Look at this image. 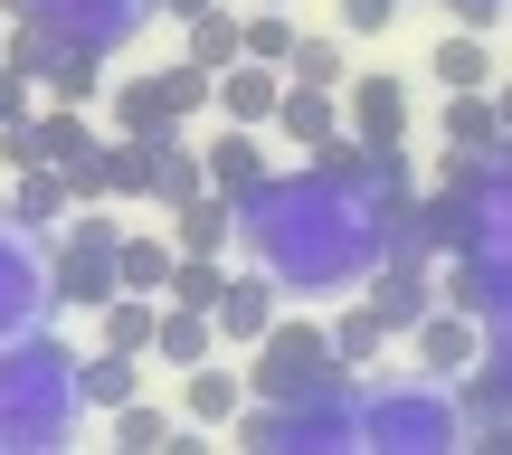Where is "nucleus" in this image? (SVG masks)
I'll return each mask as SVG.
<instances>
[{
	"label": "nucleus",
	"instance_id": "obj_1",
	"mask_svg": "<svg viewBox=\"0 0 512 455\" xmlns=\"http://www.w3.org/2000/svg\"><path fill=\"white\" fill-rule=\"evenodd\" d=\"M238 237L256 247V266L275 285H304V294H332V285H361L380 266V209L361 190H342L332 171H304V181H256L238 200Z\"/></svg>",
	"mask_w": 512,
	"mask_h": 455
},
{
	"label": "nucleus",
	"instance_id": "obj_2",
	"mask_svg": "<svg viewBox=\"0 0 512 455\" xmlns=\"http://www.w3.org/2000/svg\"><path fill=\"white\" fill-rule=\"evenodd\" d=\"M76 418V361L48 342H0V446H57Z\"/></svg>",
	"mask_w": 512,
	"mask_h": 455
},
{
	"label": "nucleus",
	"instance_id": "obj_3",
	"mask_svg": "<svg viewBox=\"0 0 512 455\" xmlns=\"http://www.w3.org/2000/svg\"><path fill=\"white\" fill-rule=\"evenodd\" d=\"M332 380H351V370L332 361V332L275 313L266 342H256V389H266V399H304V389H332Z\"/></svg>",
	"mask_w": 512,
	"mask_h": 455
},
{
	"label": "nucleus",
	"instance_id": "obj_4",
	"mask_svg": "<svg viewBox=\"0 0 512 455\" xmlns=\"http://www.w3.org/2000/svg\"><path fill=\"white\" fill-rule=\"evenodd\" d=\"M143 10H152V0H29V29H48L57 48H95V57H114L133 29H143Z\"/></svg>",
	"mask_w": 512,
	"mask_h": 455
},
{
	"label": "nucleus",
	"instance_id": "obj_5",
	"mask_svg": "<svg viewBox=\"0 0 512 455\" xmlns=\"http://www.w3.org/2000/svg\"><path fill=\"white\" fill-rule=\"evenodd\" d=\"M361 437L370 446H446L456 437V399H427V389H361Z\"/></svg>",
	"mask_w": 512,
	"mask_h": 455
},
{
	"label": "nucleus",
	"instance_id": "obj_6",
	"mask_svg": "<svg viewBox=\"0 0 512 455\" xmlns=\"http://www.w3.org/2000/svg\"><path fill=\"white\" fill-rule=\"evenodd\" d=\"M114 237H124L114 219H76V237L57 247V266H48V294H57V304L95 313L105 294H124V285H114Z\"/></svg>",
	"mask_w": 512,
	"mask_h": 455
},
{
	"label": "nucleus",
	"instance_id": "obj_7",
	"mask_svg": "<svg viewBox=\"0 0 512 455\" xmlns=\"http://www.w3.org/2000/svg\"><path fill=\"white\" fill-rule=\"evenodd\" d=\"M361 304L389 323V342H399V332H418L427 304H437V285H427V256H380V266L361 275Z\"/></svg>",
	"mask_w": 512,
	"mask_h": 455
},
{
	"label": "nucleus",
	"instance_id": "obj_8",
	"mask_svg": "<svg viewBox=\"0 0 512 455\" xmlns=\"http://www.w3.org/2000/svg\"><path fill=\"white\" fill-rule=\"evenodd\" d=\"M408 342H418V370L427 380H465V370L484 361V313H456V304H427V323L408 332Z\"/></svg>",
	"mask_w": 512,
	"mask_h": 455
},
{
	"label": "nucleus",
	"instance_id": "obj_9",
	"mask_svg": "<svg viewBox=\"0 0 512 455\" xmlns=\"http://www.w3.org/2000/svg\"><path fill=\"white\" fill-rule=\"evenodd\" d=\"M342 133L351 143H408V86L399 76H342Z\"/></svg>",
	"mask_w": 512,
	"mask_h": 455
},
{
	"label": "nucleus",
	"instance_id": "obj_10",
	"mask_svg": "<svg viewBox=\"0 0 512 455\" xmlns=\"http://www.w3.org/2000/svg\"><path fill=\"white\" fill-rule=\"evenodd\" d=\"M275 294H285V285H275L266 266H256V275H228V285H219V304H209V323H219V342L256 351V342H266V323H275Z\"/></svg>",
	"mask_w": 512,
	"mask_h": 455
},
{
	"label": "nucleus",
	"instance_id": "obj_11",
	"mask_svg": "<svg viewBox=\"0 0 512 455\" xmlns=\"http://www.w3.org/2000/svg\"><path fill=\"white\" fill-rule=\"evenodd\" d=\"M275 95H285V67H266V57H256V67H247V57H228V67H219V86H209V105H219L228 114V124H275Z\"/></svg>",
	"mask_w": 512,
	"mask_h": 455
},
{
	"label": "nucleus",
	"instance_id": "obj_12",
	"mask_svg": "<svg viewBox=\"0 0 512 455\" xmlns=\"http://www.w3.org/2000/svg\"><path fill=\"white\" fill-rule=\"evenodd\" d=\"M209 351H219V323H209L200 304H171V294H162V313H152V361H171V370H200Z\"/></svg>",
	"mask_w": 512,
	"mask_h": 455
},
{
	"label": "nucleus",
	"instance_id": "obj_13",
	"mask_svg": "<svg viewBox=\"0 0 512 455\" xmlns=\"http://www.w3.org/2000/svg\"><path fill=\"white\" fill-rule=\"evenodd\" d=\"M38 304H48V275L19 256V237H0V342H19L38 323Z\"/></svg>",
	"mask_w": 512,
	"mask_h": 455
},
{
	"label": "nucleus",
	"instance_id": "obj_14",
	"mask_svg": "<svg viewBox=\"0 0 512 455\" xmlns=\"http://www.w3.org/2000/svg\"><path fill=\"white\" fill-rule=\"evenodd\" d=\"M275 133L304 143V152H323L332 133H342V105H332L323 86H294V76H285V95H275Z\"/></svg>",
	"mask_w": 512,
	"mask_h": 455
},
{
	"label": "nucleus",
	"instance_id": "obj_15",
	"mask_svg": "<svg viewBox=\"0 0 512 455\" xmlns=\"http://www.w3.org/2000/svg\"><path fill=\"white\" fill-rule=\"evenodd\" d=\"M181 408H190V427H238V408H247V380L209 351L200 370H190V389H181Z\"/></svg>",
	"mask_w": 512,
	"mask_h": 455
},
{
	"label": "nucleus",
	"instance_id": "obj_16",
	"mask_svg": "<svg viewBox=\"0 0 512 455\" xmlns=\"http://www.w3.org/2000/svg\"><path fill=\"white\" fill-rule=\"evenodd\" d=\"M171 247L181 256H228V237H238V200H228V190H200V200L190 209H171Z\"/></svg>",
	"mask_w": 512,
	"mask_h": 455
},
{
	"label": "nucleus",
	"instance_id": "obj_17",
	"mask_svg": "<svg viewBox=\"0 0 512 455\" xmlns=\"http://www.w3.org/2000/svg\"><path fill=\"white\" fill-rule=\"evenodd\" d=\"M171 266H181V247H171V237H143V228L114 237V285H124V294H162Z\"/></svg>",
	"mask_w": 512,
	"mask_h": 455
},
{
	"label": "nucleus",
	"instance_id": "obj_18",
	"mask_svg": "<svg viewBox=\"0 0 512 455\" xmlns=\"http://www.w3.org/2000/svg\"><path fill=\"white\" fill-rule=\"evenodd\" d=\"M152 313H162V294H105V304H95L105 351H133V361H143V351H152Z\"/></svg>",
	"mask_w": 512,
	"mask_h": 455
},
{
	"label": "nucleus",
	"instance_id": "obj_19",
	"mask_svg": "<svg viewBox=\"0 0 512 455\" xmlns=\"http://www.w3.org/2000/svg\"><path fill=\"white\" fill-rule=\"evenodd\" d=\"M67 209H76V190H67V171H57V162H29V171H19V200H10L19 228H57Z\"/></svg>",
	"mask_w": 512,
	"mask_h": 455
},
{
	"label": "nucleus",
	"instance_id": "obj_20",
	"mask_svg": "<svg viewBox=\"0 0 512 455\" xmlns=\"http://www.w3.org/2000/svg\"><path fill=\"white\" fill-rule=\"evenodd\" d=\"M200 171H209V190H228V200H247V190L266 181V152H256V143H247V124H238V133H219V143L200 152Z\"/></svg>",
	"mask_w": 512,
	"mask_h": 455
},
{
	"label": "nucleus",
	"instance_id": "obj_21",
	"mask_svg": "<svg viewBox=\"0 0 512 455\" xmlns=\"http://www.w3.org/2000/svg\"><path fill=\"white\" fill-rule=\"evenodd\" d=\"M427 67H437V86H446V95H475V86H494V57H484V38H475V29H446Z\"/></svg>",
	"mask_w": 512,
	"mask_h": 455
},
{
	"label": "nucleus",
	"instance_id": "obj_22",
	"mask_svg": "<svg viewBox=\"0 0 512 455\" xmlns=\"http://www.w3.org/2000/svg\"><path fill=\"white\" fill-rule=\"evenodd\" d=\"M171 143H181V133H124V143H114V200H152V171H162Z\"/></svg>",
	"mask_w": 512,
	"mask_h": 455
},
{
	"label": "nucleus",
	"instance_id": "obj_23",
	"mask_svg": "<svg viewBox=\"0 0 512 455\" xmlns=\"http://www.w3.org/2000/svg\"><path fill=\"white\" fill-rule=\"evenodd\" d=\"M133 399V351H95L76 370V408H124Z\"/></svg>",
	"mask_w": 512,
	"mask_h": 455
},
{
	"label": "nucleus",
	"instance_id": "obj_24",
	"mask_svg": "<svg viewBox=\"0 0 512 455\" xmlns=\"http://www.w3.org/2000/svg\"><path fill=\"white\" fill-rule=\"evenodd\" d=\"M380 351H389V323H380L370 304H351L342 323H332V361H342V370H370Z\"/></svg>",
	"mask_w": 512,
	"mask_h": 455
},
{
	"label": "nucleus",
	"instance_id": "obj_25",
	"mask_svg": "<svg viewBox=\"0 0 512 455\" xmlns=\"http://www.w3.org/2000/svg\"><path fill=\"white\" fill-rule=\"evenodd\" d=\"M209 86H219V76H209L200 57H181V67H162V76H152V95H162V114H171V124H190V114L209 105Z\"/></svg>",
	"mask_w": 512,
	"mask_h": 455
},
{
	"label": "nucleus",
	"instance_id": "obj_26",
	"mask_svg": "<svg viewBox=\"0 0 512 455\" xmlns=\"http://www.w3.org/2000/svg\"><path fill=\"white\" fill-rule=\"evenodd\" d=\"M190 57H200L209 76H219L228 57H247V48H238V10H219V0H209V10L190 19Z\"/></svg>",
	"mask_w": 512,
	"mask_h": 455
},
{
	"label": "nucleus",
	"instance_id": "obj_27",
	"mask_svg": "<svg viewBox=\"0 0 512 455\" xmlns=\"http://www.w3.org/2000/svg\"><path fill=\"white\" fill-rule=\"evenodd\" d=\"M114 133H181L162 114V95H152V76H124V86H114Z\"/></svg>",
	"mask_w": 512,
	"mask_h": 455
},
{
	"label": "nucleus",
	"instance_id": "obj_28",
	"mask_svg": "<svg viewBox=\"0 0 512 455\" xmlns=\"http://www.w3.org/2000/svg\"><path fill=\"white\" fill-rule=\"evenodd\" d=\"M238 48H247V57H266V67H285V57H294V19L266 0V10H247V19H238Z\"/></svg>",
	"mask_w": 512,
	"mask_h": 455
},
{
	"label": "nucleus",
	"instance_id": "obj_29",
	"mask_svg": "<svg viewBox=\"0 0 512 455\" xmlns=\"http://www.w3.org/2000/svg\"><path fill=\"white\" fill-rule=\"evenodd\" d=\"M219 285H228V256H181L162 294H171V304H200V313H209V304H219Z\"/></svg>",
	"mask_w": 512,
	"mask_h": 455
},
{
	"label": "nucleus",
	"instance_id": "obj_30",
	"mask_svg": "<svg viewBox=\"0 0 512 455\" xmlns=\"http://www.w3.org/2000/svg\"><path fill=\"white\" fill-rule=\"evenodd\" d=\"M200 190H209V171L190 162L181 143H171V152H162V171H152V209H190V200H200Z\"/></svg>",
	"mask_w": 512,
	"mask_h": 455
},
{
	"label": "nucleus",
	"instance_id": "obj_31",
	"mask_svg": "<svg viewBox=\"0 0 512 455\" xmlns=\"http://www.w3.org/2000/svg\"><path fill=\"white\" fill-rule=\"evenodd\" d=\"M181 427H171V408H143V399H124L114 408V446H133V455H152V446H171Z\"/></svg>",
	"mask_w": 512,
	"mask_h": 455
},
{
	"label": "nucleus",
	"instance_id": "obj_32",
	"mask_svg": "<svg viewBox=\"0 0 512 455\" xmlns=\"http://www.w3.org/2000/svg\"><path fill=\"white\" fill-rule=\"evenodd\" d=\"M285 76H294V86H323V95H332V86H342L351 67H342V48H332V38H294Z\"/></svg>",
	"mask_w": 512,
	"mask_h": 455
},
{
	"label": "nucleus",
	"instance_id": "obj_33",
	"mask_svg": "<svg viewBox=\"0 0 512 455\" xmlns=\"http://www.w3.org/2000/svg\"><path fill=\"white\" fill-rule=\"evenodd\" d=\"M19 114H29V67L0 57V124H19Z\"/></svg>",
	"mask_w": 512,
	"mask_h": 455
},
{
	"label": "nucleus",
	"instance_id": "obj_34",
	"mask_svg": "<svg viewBox=\"0 0 512 455\" xmlns=\"http://www.w3.org/2000/svg\"><path fill=\"white\" fill-rule=\"evenodd\" d=\"M342 19L370 38V29H389V19H399V0H342Z\"/></svg>",
	"mask_w": 512,
	"mask_h": 455
},
{
	"label": "nucleus",
	"instance_id": "obj_35",
	"mask_svg": "<svg viewBox=\"0 0 512 455\" xmlns=\"http://www.w3.org/2000/svg\"><path fill=\"white\" fill-rule=\"evenodd\" d=\"M152 10H162V19H181V29H190V19H200L209 0H152Z\"/></svg>",
	"mask_w": 512,
	"mask_h": 455
},
{
	"label": "nucleus",
	"instance_id": "obj_36",
	"mask_svg": "<svg viewBox=\"0 0 512 455\" xmlns=\"http://www.w3.org/2000/svg\"><path fill=\"white\" fill-rule=\"evenodd\" d=\"M494 114H503V143H512V76H494Z\"/></svg>",
	"mask_w": 512,
	"mask_h": 455
},
{
	"label": "nucleus",
	"instance_id": "obj_37",
	"mask_svg": "<svg viewBox=\"0 0 512 455\" xmlns=\"http://www.w3.org/2000/svg\"><path fill=\"white\" fill-rule=\"evenodd\" d=\"M275 10H294V0H275Z\"/></svg>",
	"mask_w": 512,
	"mask_h": 455
}]
</instances>
